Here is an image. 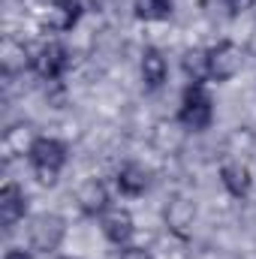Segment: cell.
Here are the masks:
<instances>
[{
    "label": "cell",
    "instance_id": "obj_16",
    "mask_svg": "<svg viewBox=\"0 0 256 259\" xmlns=\"http://www.w3.org/2000/svg\"><path fill=\"white\" fill-rule=\"evenodd\" d=\"M181 69L190 84H205L211 81V66H208V49H187L181 58Z\"/></svg>",
    "mask_w": 256,
    "mask_h": 259
},
{
    "label": "cell",
    "instance_id": "obj_11",
    "mask_svg": "<svg viewBox=\"0 0 256 259\" xmlns=\"http://www.w3.org/2000/svg\"><path fill=\"white\" fill-rule=\"evenodd\" d=\"M139 69H142V81H145L148 91H160V88L169 81V64H166L163 52L154 49V46H148V49L142 52Z\"/></svg>",
    "mask_w": 256,
    "mask_h": 259
},
{
    "label": "cell",
    "instance_id": "obj_2",
    "mask_svg": "<svg viewBox=\"0 0 256 259\" xmlns=\"http://www.w3.org/2000/svg\"><path fill=\"white\" fill-rule=\"evenodd\" d=\"M178 124L187 133H202L214 124V100L205 84H187L178 106Z\"/></svg>",
    "mask_w": 256,
    "mask_h": 259
},
{
    "label": "cell",
    "instance_id": "obj_4",
    "mask_svg": "<svg viewBox=\"0 0 256 259\" xmlns=\"http://www.w3.org/2000/svg\"><path fill=\"white\" fill-rule=\"evenodd\" d=\"M208 66H211V81H232L241 66H244V49L235 46L232 39H223L208 49Z\"/></svg>",
    "mask_w": 256,
    "mask_h": 259
},
{
    "label": "cell",
    "instance_id": "obj_1",
    "mask_svg": "<svg viewBox=\"0 0 256 259\" xmlns=\"http://www.w3.org/2000/svg\"><path fill=\"white\" fill-rule=\"evenodd\" d=\"M66 160H69V148H66V142L55 139V136H36V142L30 145V154H27V163L42 187L58 184Z\"/></svg>",
    "mask_w": 256,
    "mask_h": 259
},
{
    "label": "cell",
    "instance_id": "obj_17",
    "mask_svg": "<svg viewBox=\"0 0 256 259\" xmlns=\"http://www.w3.org/2000/svg\"><path fill=\"white\" fill-rule=\"evenodd\" d=\"M139 21H169L175 3L172 0H136L133 3Z\"/></svg>",
    "mask_w": 256,
    "mask_h": 259
},
{
    "label": "cell",
    "instance_id": "obj_22",
    "mask_svg": "<svg viewBox=\"0 0 256 259\" xmlns=\"http://www.w3.org/2000/svg\"><path fill=\"white\" fill-rule=\"evenodd\" d=\"M64 259H78V256H64Z\"/></svg>",
    "mask_w": 256,
    "mask_h": 259
},
{
    "label": "cell",
    "instance_id": "obj_14",
    "mask_svg": "<svg viewBox=\"0 0 256 259\" xmlns=\"http://www.w3.org/2000/svg\"><path fill=\"white\" fill-rule=\"evenodd\" d=\"M33 142H36V133L27 127V124H12V127L3 133V142H0L3 160L9 163V160H15V157H27Z\"/></svg>",
    "mask_w": 256,
    "mask_h": 259
},
{
    "label": "cell",
    "instance_id": "obj_10",
    "mask_svg": "<svg viewBox=\"0 0 256 259\" xmlns=\"http://www.w3.org/2000/svg\"><path fill=\"white\" fill-rule=\"evenodd\" d=\"M0 69H3V78L6 81H12L24 69H33V58H30L27 46L18 42V39H12V36H6L3 46H0Z\"/></svg>",
    "mask_w": 256,
    "mask_h": 259
},
{
    "label": "cell",
    "instance_id": "obj_21",
    "mask_svg": "<svg viewBox=\"0 0 256 259\" xmlns=\"http://www.w3.org/2000/svg\"><path fill=\"white\" fill-rule=\"evenodd\" d=\"M3 259H33V253L24 250V247H9V250L3 253Z\"/></svg>",
    "mask_w": 256,
    "mask_h": 259
},
{
    "label": "cell",
    "instance_id": "obj_18",
    "mask_svg": "<svg viewBox=\"0 0 256 259\" xmlns=\"http://www.w3.org/2000/svg\"><path fill=\"white\" fill-rule=\"evenodd\" d=\"M202 6H205V12L208 15H220V18H232V12H229V0H202Z\"/></svg>",
    "mask_w": 256,
    "mask_h": 259
},
{
    "label": "cell",
    "instance_id": "obj_12",
    "mask_svg": "<svg viewBox=\"0 0 256 259\" xmlns=\"http://www.w3.org/2000/svg\"><path fill=\"white\" fill-rule=\"evenodd\" d=\"M220 181L226 187V193L232 199H247L253 190V178H250V169L241 163V160H232V163H223L220 166Z\"/></svg>",
    "mask_w": 256,
    "mask_h": 259
},
{
    "label": "cell",
    "instance_id": "obj_6",
    "mask_svg": "<svg viewBox=\"0 0 256 259\" xmlns=\"http://www.w3.org/2000/svg\"><path fill=\"white\" fill-rule=\"evenodd\" d=\"M75 205L84 217H103L109 208H112V196L109 187L100 181V178H84L78 187H75Z\"/></svg>",
    "mask_w": 256,
    "mask_h": 259
},
{
    "label": "cell",
    "instance_id": "obj_9",
    "mask_svg": "<svg viewBox=\"0 0 256 259\" xmlns=\"http://www.w3.org/2000/svg\"><path fill=\"white\" fill-rule=\"evenodd\" d=\"M27 214V193L15 184V181H6L0 187V223L3 229H15Z\"/></svg>",
    "mask_w": 256,
    "mask_h": 259
},
{
    "label": "cell",
    "instance_id": "obj_8",
    "mask_svg": "<svg viewBox=\"0 0 256 259\" xmlns=\"http://www.w3.org/2000/svg\"><path fill=\"white\" fill-rule=\"evenodd\" d=\"M100 229H103V235H106L115 247H127L130 238H133V232H136V220H133V214H130L127 208L112 205V208L100 217Z\"/></svg>",
    "mask_w": 256,
    "mask_h": 259
},
{
    "label": "cell",
    "instance_id": "obj_13",
    "mask_svg": "<svg viewBox=\"0 0 256 259\" xmlns=\"http://www.w3.org/2000/svg\"><path fill=\"white\" fill-rule=\"evenodd\" d=\"M163 217H166V226L175 235H187L193 220H196V205L187 196H172L169 205H166V211H163Z\"/></svg>",
    "mask_w": 256,
    "mask_h": 259
},
{
    "label": "cell",
    "instance_id": "obj_20",
    "mask_svg": "<svg viewBox=\"0 0 256 259\" xmlns=\"http://www.w3.org/2000/svg\"><path fill=\"white\" fill-rule=\"evenodd\" d=\"M118 259H151V253H148L145 247H127Z\"/></svg>",
    "mask_w": 256,
    "mask_h": 259
},
{
    "label": "cell",
    "instance_id": "obj_15",
    "mask_svg": "<svg viewBox=\"0 0 256 259\" xmlns=\"http://www.w3.org/2000/svg\"><path fill=\"white\" fill-rule=\"evenodd\" d=\"M148 184H151V178H148V172H145L139 163H124V166L115 172V187H118L121 196L136 199V196H142L148 190Z\"/></svg>",
    "mask_w": 256,
    "mask_h": 259
},
{
    "label": "cell",
    "instance_id": "obj_3",
    "mask_svg": "<svg viewBox=\"0 0 256 259\" xmlns=\"http://www.w3.org/2000/svg\"><path fill=\"white\" fill-rule=\"evenodd\" d=\"M66 235V220L61 214H36L27 223V244L36 253H55Z\"/></svg>",
    "mask_w": 256,
    "mask_h": 259
},
{
    "label": "cell",
    "instance_id": "obj_5",
    "mask_svg": "<svg viewBox=\"0 0 256 259\" xmlns=\"http://www.w3.org/2000/svg\"><path fill=\"white\" fill-rule=\"evenodd\" d=\"M72 64V55L61 39H52L46 42L36 55H33V72L42 78V81H61L66 75V69Z\"/></svg>",
    "mask_w": 256,
    "mask_h": 259
},
{
    "label": "cell",
    "instance_id": "obj_7",
    "mask_svg": "<svg viewBox=\"0 0 256 259\" xmlns=\"http://www.w3.org/2000/svg\"><path fill=\"white\" fill-rule=\"evenodd\" d=\"M81 15H84L81 0H52L42 12V27H49L52 33H66L81 21Z\"/></svg>",
    "mask_w": 256,
    "mask_h": 259
},
{
    "label": "cell",
    "instance_id": "obj_19",
    "mask_svg": "<svg viewBox=\"0 0 256 259\" xmlns=\"http://www.w3.org/2000/svg\"><path fill=\"white\" fill-rule=\"evenodd\" d=\"M256 0H229V12H232V18H238V15H244L247 9H253Z\"/></svg>",
    "mask_w": 256,
    "mask_h": 259
}]
</instances>
